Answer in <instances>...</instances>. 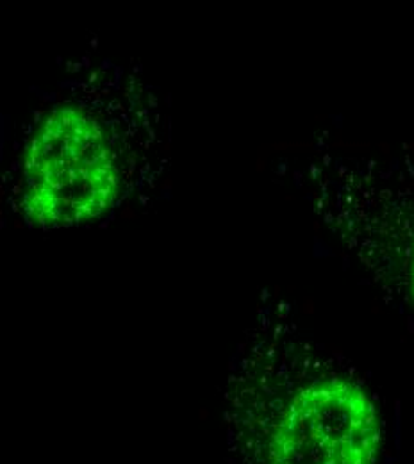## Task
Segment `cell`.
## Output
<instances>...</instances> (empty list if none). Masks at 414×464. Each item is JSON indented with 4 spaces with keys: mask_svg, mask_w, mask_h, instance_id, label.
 Here are the masks:
<instances>
[{
    "mask_svg": "<svg viewBox=\"0 0 414 464\" xmlns=\"http://www.w3.org/2000/svg\"><path fill=\"white\" fill-rule=\"evenodd\" d=\"M113 136L88 108L56 104L31 136L22 161V213L40 227H73L104 217L121 195Z\"/></svg>",
    "mask_w": 414,
    "mask_h": 464,
    "instance_id": "6da1fadb",
    "label": "cell"
},
{
    "mask_svg": "<svg viewBox=\"0 0 414 464\" xmlns=\"http://www.w3.org/2000/svg\"><path fill=\"white\" fill-rule=\"evenodd\" d=\"M411 291H413V300H414V245H413V254H411Z\"/></svg>",
    "mask_w": 414,
    "mask_h": 464,
    "instance_id": "3957f363",
    "label": "cell"
},
{
    "mask_svg": "<svg viewBox=\"0 0 414 464\" xmlns=\"http://www.w3.org/2000/svg\"><path fill=\"white\" fill-rule=\"evenodd\" d=\"M382 425L362 386L342 375L300 386L270 434L268 464H375Z\"/></svg>",
    "mask_w": 414,
    "mask_h": 464,
    "instance_id": "7a4b0ae2",
    "label": "cell"
}]
</instances>
